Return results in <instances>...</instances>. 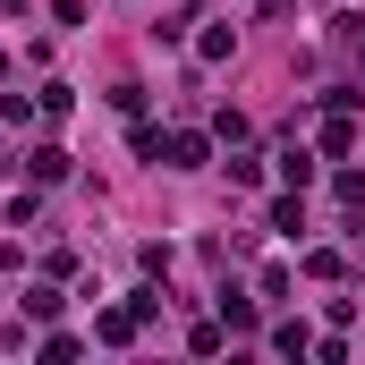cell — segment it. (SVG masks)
Returning <instances> with one entry per match:
<instances>
[{"label": "cell", "mask_w": 365, "mask_h": 365, "mask_svg": "<svg viewBox=\"0 0 365 365\" xmlns=\"http://www.w3.org/2000/svg\"><path fill=\"white\" fill-rule=\"evenodd\" d=\"M204 162H212V136L204 128H179L170 136V170H204Z\"/></svg>", "instance_id": "6da1fadb"}, {"label": "cell", "mask_w": 365, "mask_h": 365, "mask_svg": "<svg viewBox=\"0 0 365 365\" xmlns=\"http://www.w3.org/2000/svg\"><path fill=\"white\" fill-rule=\"evenodd\" d=\"M93 331H102V340H110V349H128V340H136V331H145V314H136V297H128V306H110V314H102V323H93Z\"/></svg>", "instance_id": "7a4b0ae2"}, {"label": "cell", "mask_w": 365, "mask_h": 365, "mask_svg": "<svg viewBox=\"0 0 365 365\" xmlns=\"http://www.w3.org/2000/svg\"><path fill=\"white\" fill-rule=\"evenodd\" d=\"M26 179H34V187H60V179H68V153H60V145H34V153H26Z\"/></svg>", "instance_id": "3957f363"}, {"label": "cell", "mask_w": 365, "mask_h": 365, "mask_svg": "<svg viewBox=\"0 0 365 365\" xmlns=\"http://www.w3.org/2000/svg\"><path fill=\"white\" fill-rule=\"evenodd\" d=\"M255 323H264V314H255V297H238V289H230V297H221V331H230V340H247Z\"/></svg>", "instance_id": "277c9868"}, {"label": "cell", "mask_w": 365, "mask_h": 365, "mask_svg": "<svg viewBox=\"0 0 365 365\" xmlns=\"http://www.w3.org/2000/svg\"><path fill=\"white\" fill-rule=\"evenodd\" d=\"M323 153H357V119H349V110L323 119Z\"/></svg>", "instance_id": "5b68a950"}, {"label": "cell", "mask_w": 365, "mask_h": 365, "mask_svg": "<svg viewBox=\"0 0 365 365\" xmlns=\"http://www.w3.org/2000/svg\"><path fill=\"white\" fill-rule=\"evenodd\" d=\"M272 349H280V357H306V349H314V331H306V323H272Z\"/></svg>", "instance_id": "8992f818"}, {"label": "cell", "mask_w": 365, "mask_h": 365, "mask_svg": "<svg viewBox=\"0 0 365 365\" xmlns=\"http://www.w3.org/2000/svg\"><path fill=\"white\" fill-rule=\"evenodd\" d=\"M280 179L306 187V179H314V153H306V145H289V153H280Z\"/></svg>", "instance_id": "52a82bcc"}, {"label": "cell", "mask_w": 365, "mask_h": 365, "mask_svg": "<svg viewBox=\"0 0 365 365\" xmlns=\"http://www.w3.org/2000/svg\"><path fill=\"white\" fill-rule=\"evenodd\" d=\"M272 230H280V238H297V230H306V212H297V195H272Z\"/></svg>", "instance_id": "ba28073f"}, {"label": "cell", "mask_w": 365, "mask_h": 365, "mask_svg": "<svg viewBox=\"0 0 365 365\" xmlns=\"http://www.w3.org/2000/svg\"><path fill=\"white\" fill-rule=\"evenodd\" d=\"M331 195H340L349 212H365V170H340V179H331Z\"/></svg>", "instance_id": "9c48e42d"}, {"label": "cell", "mask_w": 365, "mask_h": 365, "mask_svg": "<svg viewBox=\"0 0 365 365\" xmlns=\"http://www.w3.org/2000/svg\"><path fill=\"white\" fill-rule=\"evenodd\" d=\"M26 314L34 323H60V289H26Z\"/></svg>", "instance_id": "30bf717a"}, {"label": "cell", "mask_w": 365, "mask_h": 365, "mask_svg": "<svg viewBox=\"0 0 365 365\" xmlns=\"http://www.w3.org/2000/svg\"><path fill=\"white\" fill-rule=\"evenodd\" d=\"M51 17L60 26H86V0H51Z\"/></svg>", "instance_id": "8fae6325"}, {"label": "cell", "mask_w": 365, "mask_h": 365, "mask_svg": "<svg viewBox=\"0 0 365 365\" xmlns=\"http://www.w3.org/2000/svg\"><path fill=\"white\" fill-rule=\"evenodd\" d=\"M0 9H9V17H26V0H0Z\"/></svg>", "instance_id": "7c38bea8"}, {"label": "cell", "mask_w": 365, "mask_h": 365, "mask_svg": "<svg viewBox=\"0 0 365 365\" xmlns=\"http://www.w3.org/2000/svg\"><path fill=\"white\" fill-rule=\"evenodd\" d=\"M0 77H9V60H0Z\"/></svg>", "instance_id": "4fadbf2b"}]
</instances>
